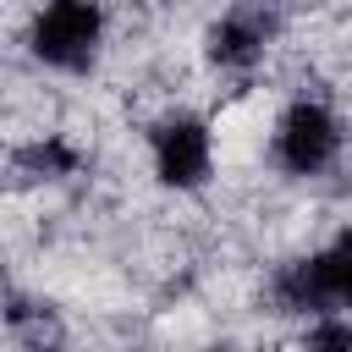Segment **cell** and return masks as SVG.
Wrapping results in <instances>:
<instances>
[{
	"label": "cell",
	"mask_w": 352,
	"mask_h": 352,
	"mask_svg": "<svg viewBox=\"0 0 352 352\" xmlns=\"http://www.w3.org/2000/svg\"><path fill=\"white\" fill-rule=\"evenodd\" d=\"M99 44V6L94 0H50L33 16V55L50 66H82Z\"/></svg>",
	"instance_id": "cell-1"
},
{
	"label": "cell",
	"mask_w": 352,
	"mask_h": 352,
	"mask_svg": "<svg viewBox=\"0 0 352 352\" xmlns=\"http://www.w3.org/2000/svg\"><path fill=\"white\" fill-rule=\"evenodd\" d=\"M280 297L286 308H324V302H352V236L336 242L330 253L297 264L286 280H280Z\"/></svg>",
	"instance_id": "cell-2"
},
{
	"label": "cell",
	"mask_w": 352,
	"mask_h": 352,
	"mask_svg": "<svg viewBox=\"0 0 352 352\" xmlns=\"http://www.w3.org/2000/svg\"><path fill=\"white\" fill-rule=\"evenodd\" d=\"M275 148H280V165L286 170H297V176L319 170L336 154V121H330V110L324 104H292L286 121H280Z\"/></svg>",
	"instance_id": "cell-3"
},
{
	"label": "cell",
	"mask_w": 352,
	"mask_h": 352,
	"mask_svg": "<svg viewBox=\"0 0 352 352\" xmlns=\"http://www.w3.org/2000/svg\"><path fill=\"white\" fill-rule=\"evenodd\" d=\"M154 165H160L165 187H198L209 176V126L192 121V116L165 121L160 138H154Z\"/></svg>",
	"instance_id": "cell-4"
},
{
	"label": "cell",
	"mask_w": 352,
	"mask_h": 352,
	"mask_svg": "<svg viewBox=\"0 0 352 352\" xmlns=\"http://www.w3.org/2000/svg\"><path fill=\"white\" fill-rule=\"evenodd\" d=\"M258 44H264V33H258L248 16H226V22L209 33V55H214V60H226V66L253 60V55H258Z\"/></svg>",
	"instance_id": "cell-5"
},
{
	"label": "cell",
	"mask_w": 352,
	"mask_h": 352,
	"mask_svg": "<svg viewBox=\"0 0 352 352\" xmlns=\"http://www.w3.org/2000/svg\"><path fill=\"white\" fill-rule=\"evenodd\" d=\"M308 352H352V324L346 319H319L308 330Z\"/></svg>",
	"instance_id": "cell-6"
}]
</instances>
